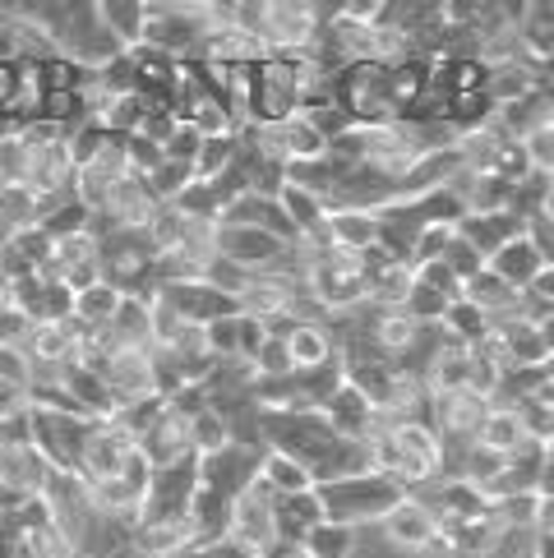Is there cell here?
<instances>
[{
  "label": "cell",
  "mask_w": 554,
  "mask_h": 558,
  "mask_svg": "<svg viewBox=\"0 0 554 558\" xmlns=\"http://www.w3.org/2000/svg\"><path fill=\"white\" fill-rule=\"evenodd\" d=\"M157 301H167L194 328H208V324H217V318H231V314L245 310L241 295L208 282V277H194V282H171V287L157 291Z\"/></svg>",
  "instance_id": "10"
},
{
  "label": "cell",
  "mask_w": 554,
  "mask_h": 558,
  "mask_svg": "<svg viewBox=\"0 0 554 558\" xmlns=\"http://www.w3.org/2000/svg\"><path fill=\"white\" fill-rule=\"evenodd\" d=\"M103 5V24L125 51L144 47V28H148V5L144 0H97Z\"/></svg>",
  "instance_id": "28"
},
{
  "label": "cell",
  "mask_w": 554,
  "mask_h": 558,
  "mask_svg": "<svg viewBox=\"0 0 554 558\" xmlns=\"http://www.w3.org/2000/svg\"><path fill=\"white\" fill-rule=\"evenodd\" d=\"M33 19L51 33L61 56H70L84 70H107L125 47L103 24V5L97 0H79V5H33Z\"/></svg>",
  "instance_id": "2"
},
{
  "label": "cell",
  "mask_w": 554,
  "mask_h": 558,
  "mask_svg": "<svg viewBox=\"0 0 554 558\" xmlns=\"http://www.w3.org/2000/svg\"><path fill=\"white\" fill-rule=\"evenodd\" d=\"M527 554H531V558H554V535L531 531V535H527Z\"/></svg>",
  "instance_id": "47"
},
{
  "label": "cell",
  "mask_w": 554,
  "mask_h": 558,
  "mask_svg": "<svg viewBox=\"0 0 554 558\" xmlns=\"http://www.w3.org/2000/svg\"><path fill=\"white\" fill-rule=\"evenodd\" d=\"M194 494H200V457L176 466H153L148 475V494L144 508H138V522L144 531H176V526H194Z\"/></svg>",
  "instance_id": "6"
},
{
  "label": "cell",
  "mask_w": 554,
  "mask_h": 558,
  "mask_svg": "<svg viewBox=\"0 0 554 558\" xmlns=\"http://www.w3.org/2000/svg\"><path fill=\"white\" fill-rule=\"evenodd\" d=\"M328 231L338 241V250L370 254L380 245V213H328Z\"/></svg>",
  "instance_id": "29"
},
{
  "label": "cell",
  "mask_w": 554,
  "mask_h": 558,
  "mask_svg": "<svg viewBox=\"0 0 554 558\" xmlns=\"http://www.w3.org/2000/svg\"><path fill=\"white\" fill-rule=\"evenodd\" d=\"M333 102H338L356 125H398L402 107L393 93V65H347L342 74H333Z\"/></svg>",
  "instance_id": "5"
},
{
  "label": "cell",
  "mask_w": 554,
  "mask_h": 558,
  "mask_svg": "<svg viewBox=\"0 0 554 558\" xmlns=\"http://www.w3.org/2000/svg\"><path fill=\"white\" fill-rule=\"evenodd\" d=\"M541 498H554V444H545V471H541Z\"/></svg>",
  "instance_id": "49"
},
{
  "label": "cell",
  "mask_w": 554,
  "mask_h": 558,
  "mask_svg": "<svg viewBox=\"0 0 554 558\" xmlns=\"http://www.w3.org/2000/svg\"><path fill=\"white\" fill-rule=\"evenodd\" d=\"M121 305H125L121 287H116V282H93L88 291L74 295V324L84 332H103V328H111V318H116V310H121Z\"/></svg>",
  "instance_id": "26"
},
{
  "label": "cell",
  "mask_w": 554,
  "mask_h": 558,
  "mask_svg": "<svg viewBox=\"0 0 554 558\" xmlns=\"http://www.w3.org/2000/svg\"><path fill=\"white\" fill-rule=\"evenodd\" d=\"M518 558H531V554H527V549H522V554H518Z\"/></svg>",
  "instance_id": "53"
},
{
  "label": "cell",
  "mask_w": 554,
  "mask_h": 558,
  "mask_svg": "<svg viewBox=\"0 0 554 558\" xmlns=\"http://www.w3.org/2000/svg\"><path fill=\"white\" fill-rule=\"evenodd\" d=\"M545 374H550V384H554V355H550V361H545Z\"/></svg>",
  "instance_id": "52"
},
{
  "label": "cell",
  "mask_w": 554,
  "mask_h": 558,
  "mask_svg": "<svg viewBox=\"0 0 554 558\" xmlns=\"http://www.w3.org/2000/svg\"><path fill=\"white\" fill-rule=\"evenodd\" d=\"M282 208H287V217H291V227H296V235H314L324 222H328V204L320 194H310V190H301V185H287L282 194Z\"/></svg>",
  "instance_id": "35"
},
{
  "label": "cell",
  "mask_w": 554,
  "mask_h": 558,
  "mask_svg": "<svg viewBox=\"0 0 554 558\" xmlns=\"http://www.w3.org/2000/svg\"><path fill=\"white\" fill-rule=\"evenodd\" d=\"M264 558H310L305 545H287V541H277L273 549H264Z\"/></svg>",
  "instance_id": "50"
},
{
  "label": "cell",
  "mask_w": 554,
  "mask_h": 558,
  "mask_svg": "<svg viewBox=\"0 0 554 558\" xmlns=\"http://www.w3.org/2000/svg\"><path fill=\"white\" fill-rule=\"evenodd\" d=\"M260 481L277 494V498H291V494H305V489H314V475L296 462V457H287V452H273L268 448V457H264V471H260Z\"/></svg>",
  "instance_id": "32"
},
{
  "label": "cell",
  "mask_w": 554,
  "mask_h": 558,
  "mask_svg": "<svg viewBox=\"0 0 554 558\" xmlns=\"http://www.w3.org/2000/svg\"><path fill=\"white\" fill-rule=\"evenodd\" d=\"M10 301H14V310H24L37 328L74 318V291L65 282H56V277H47V272L10 282Z\"/></svg>",
  "instance_id": "16"
},
{
  "label": "cell",
  "mask_w": 554,
  "mask_h": 558,
  "mask_svg": "<svg viewBox=\"0 0 554 558\" xmlns=\"http://www.w3.org/2000/svg\"><path fill=\"white\" fill-rule=\"evenodd\" d=\"M351 549H356V526H342V522H320L305 541L310 558H351Z\"/></svg>",
  "instance_id": "38"
},
{
  "label": "cell",
  "mask_w": 554,
  "mask_h": 558,
  "mask_svg": "<svg viewBox=\"0 0 554 558\" xmlns=\"http://www.w3.org/2000/svg\"><path fill=\"white\" fill-rule=\"evenodd\" d=\"M522 235L537 245V254L545 258V264H554V208H541L537 217H527Z\"/></svg>",
  "instance_id": "43"
},
{
  "label": "cell",
  "mask_w": 554,
  "mask_h": 558,
  "mask_svg": "<svg viewBox=\"0 0 554 558\" xmlns=\"http://www.w3.org/2000/svg\"><path fill=\"white\" fill-rule=\"evenodd\" d=\"M47 208H51V198H43L28 185H0V222H5V231L43 227Z\"/></svg>",
  "instance_id": "27"
},
{
  "label": "cell",
  "mask_w": 554,
  "mask_h": 558,
  "mask_svg": "<svg viewBox=\"0 0 554 558\" xmlns=\"http://www.w3.org/2000/svg\"><path fill=\"white\" fill-rule=\"evenodd\" d=\"M527 438H531V434H527V425H522L518 411H513V407H494V411L485 415L477 444L490 448V452H499V457H508V452H518Z\"/></svg>",
  "instance_id": "30"
},
{
  "label": "cell",
  "mask_w": 554,
  "mask_h": 558,
  "mask_svg": "<svg viewBox=\"0 0 554 558\" xmlns=\"http://www.w3.org/2000/svg\"><path fill=\"white\" fill-rule=\"evenodd\" d=\"M51 235L43 227H28V231H10L5 241H0V277L5 282H19V277H37L47 272L51 264Z\"/></svg>",
  "instance_id": "20"
},
{
  "label": "cell",
  "mask_w": 554,
  "mask_h": 558,
  "mask_svg": "<svg viewBox=\"0 0 554 558\" xmlns=\"http://www.w3.org/2000/svg\"><path fill=\"white\" fill-rule=\"evenodd\" d=\"M47 277L65 282L74 295L88 291L93 282H103V241H97V231L65 235V241H56V245H51Z\"/></svg>",
  "instance_id": "15"
},
{
  "label": "cell",
  "mask_w": 554,
  "mask_h": 558,
  "mask_svg": "<svg viewBox=\"0 0 554 558\" xmlns=\"http://www.w3.org/2000/svg\"><path fill=\"white\" fill-rule=\"evenodd\" d=\"M411 498H421V504L434 512L439 531L444 526H458V522H477V517H490L485 489H477L471 481H458V475H439V481L411 489Z\"/></svg>",
  "instance_id": "12"
},
{
  "label": "cell",
  "mask_w": 554,
  "mask_h": 558,
  "mask_svg": "<svg viewBox=\"0 0 554 558\" xmlns=\"http://www.w3.org/2000/svg\"><path fill=\"white\" fill-rule=\"evenodd\" d=\"M97 227V213L84 204L79 194H65V198H56V204L47 208L43 217V231L51 235V241H65V235H84Z\"/></svg>",
  "instance_id": "31"
},
{
  "label": "cell",
  "mask_w": 554,
  "mask_h": 558,
  "mask_svg": "<svg viewBox=\"0 0 554 558\" xmlns=\"http://www.w3.org/2000/svg\"><path fill=\"white\" fill-rule=\"evenodd\" d=\"M541 471H545V444H541V438H527L518 452L504 457V471L490 481L485 498H490V504H499V498L541 494Z\"/></svg>",
  "instance_id": "18"
},
{
  "label": "cell",
  "mask_w": 554,
  "mask_h": 558,
  "mask_svg": "<svg viewBox=\"0 0 554 558\" xmlns=\"http://www.w3.org/2000/svg\"><path fill=\"white\" fill-rule=\"evenodd\" d=\"M324 421L338 429L342 438H356V444H370V438L380 434V411H374V402L356 384H342L338 392L328 397Z\"/></svg>",
  "instance_id": "19"
},
{
  "label": "cell",
  "mask_w": 554,
  "mask_h": 558,
  "mask_svg": "<svg viewBox=\"0 0 554 558\" xmlns=\"http://www.w3.org/2000/svg\"><path fill=\"white\" fill-rule=\"evenodd\" d=\"M444 332L453 337V342H462V347H481L485 337H490V318L462 295V301H453V305H448V314H444Z\"/></svg>",
  "instance_id": "36"
},
{
  "label": "cell",
  "mask_w": 554,
  "mask_h": 558,
  "mask_svg": "<svg viewBox=\"0 0 554 558\" xmlns=\"http://www.w3.org/2000/svg\"><path fill=\"white\" fill-rule=\"evenodd\" d=\"M444 264H448L453 272H458L462 282H471V277H477V272L485 268V258H481L477 250H471V245L462 241V235H453V241H448V250H444Z\"/></svg>",
  "instance_id": "44"
},
{
  "label": "cell",
  "mask_w": 554,
  "mask_h": 558,
  "mask_svg": "<svg viewBox=\"0 0 554 558\" xmlns=\"http://www.w3.org/2000/svg\"><path fill=\"white\" fill-rule=\"evenodd\" d=\"M190 425H194V452L200 457H208V452H217V448H227V444H236L231 438V425H227V415L222 411H213V407H200L190 415Z\"/></svg>",
  "instance_id": "39"
},
{
  "label": "cell",
  "mask_w": 554,
  "mask_h": 558,
  "mask_svg": "<svg viewBox=\"0 0 554 558\" xmlns=\"http://www.w3.org/2000/svg\"><path fill=\"white\" fill-rule=\"evenodd\" d=\"M84 365L103 374V384L111 388L121 411L148 402V397H162L157 392V374H153V351H111V355H97V361H84Z\"/></svg>",
  "instance_id": "9"
},
{
  "label": "cell",
  "mask_w": 554,
  "mask_h": 558,
  "mask_svg": "<svg viewBox=\"0 0 554 558\" xmlns=\"http://www.w3.org/2000/svg\"><path fill=\"white\" fill-rule=\"evenodd\" d=\"M458 235L490 264V258L499 254L508 241H518L522 235V217H513L508 208H499V213H467V222L458 227Z\"/></svg>",
  "instance_id": "23"
},
{
  "label": "cell",
  "mask_w": 554,
  "mask_h": 558,
  "mask_svg": "<svg viewBox=\"0 0 554 558\" xmlns=\"http://www.w3.org/2000/svg\"><path fill=\"white\" fill-rule=\"evenodd\" d=\"M537 332H541L545 355H554V305H545V310L537 314Z\"/></svg>",
  "instance_id": "46"
},
{
  "label": "cell",
  "mask_w": 554,
  "mask_h": 558,
  "mask_svg": "<svg viewBox=\"0 0 554 558\" xmlns=\"http://www.w3.org/2000/svg\"><path fill=\"white\" fill-rule=\"evenodd\" d=\"M231 535L260 549V558H264V549L277 545V494L264 481L250 485L241 498H236V526H231Z\"/></svg>",
  "instance_id": "17"
},
{
  "label": "cell",
  "mask_w": 554,
  "mask_h": 558,
  "mask_svg": "<svg viewBox=\"0 0 554 558\" xmlns=\"http://www.w3.org/2000/svg\"><path fill=\"white\" fill-rule=\"evenodd\" d=\"M320 37V5L305 0H264V47L268 51H305Z\"/></svg>",
  "instance_id": "14"
},
{
  "label": "cell",
  "mask_w": 554,
  "mask_h": 558,
  "mask_svg": "<svg viewBox=\"0 0 554 558\" xmlns=\"http://www.w3.org/2000/svg\"><path fill=\"white\" fill-rule=\"evenodd\" d=\"M222 222L268 231V235H277V241H287V245L301 241V235H296V227H291V217H287V208H282V198H268V194H241V198H236V204L222 213Z\"/></svg>",
  "instance_id": "21"
},
{
  "label": "cell",
  "mask_w": 554,
  "mask_h": 558,
  "mask_svg": "<svg viewBox=\"0 0 554 558\" xmlns=\"http://www.w3.org/2000/svg\"><path fill=\"white\" fill-rule=\"evenodd\" d=\"M167 162H181V167H200V153H204V134L194 125H176V134L167 138Z\"/></svg>",
  "instance_id": "41"
},
{
  "label": "cell",
  "mask_w": 554,
  "mask_h": 558,
  "mask_svg": "<svg viewBox=\"0 0 554 558\" xmlns=\"http://www.w3.org/2000/svg\"><path fill=\"white\" fill-rule=\"evenodd\" d=\"M522 148H527V157H531V167L554 181V121H545L541 130H531V134L522 138Z\"/></svg>",
  "instance_id": "42"
},
{
  "label": "cell",
  "mask_w": 554,
  "mask_h": 558,
  "mask_svg": "<svg viewBox=\"0 0 554 558\" xmlns=\"http://www.w3.org/2000/svg\"><path fill=\"white\" fill-rule=\"evenodd\" d=\"M287 241H277V235L268 231H254V227H231L222 222L217 227V258L231 268H241V272H268L277 268L287 258Z\"/></svg>",
  "instance_id": "13"
},
{
  "label": "cell",
  "mask_w": 554,
  "mask_h": 558,
  "mask_svg": "<svg viewBox=\"0 0 554 558\" xmlns=\"http://www.w3.org/2000/svg\"><path fill=\"white\" fill-rule=\"evenodd\" d=\"M33 411V392L19 384H0V421H19Z\"/></svg>",
  "instance_id": "45"
},
{
  "label": "cell",
  "mask_w": 554,
  "mask_h": 558,
  "mask_svg": "<svg viewBox=\"0 0 554 558\" xmlns=\"http://www.w3.org/2000/svg\"><path fill=\"white\" fill-rule=\"evenodd\" d=\"M494 277H504L508 287H518V291H531L541 282V272H545V258L537 254V245L527 241V235H518V241H508L499 254L485 264Z\"/></svg>",
  "instance_id": "25"
},
{
  "label": "cell",
  "mask_w": 554,
  "mask_h": 558,
  "mask_svg": "<svg viewBox=\"0 0 554 558\" xmlns=\"http://www.w3.org/2000/svg\"><path fill=\"white\" fill-rule=\"evenodd\" d=\"M407 485H398L393 475L384 471H356V475H342L333 485H320V498H324V517L328 522H342V526H365V522H384V517L407 504Z\"/></svg>",
  "instance_id": "4"
},
{
  "label": "cell",
  "mask_w": 554,
  "mask_h": 558,
  "mask_svg": "<svg viewBox=\"0 0 554 558\" xmlns=\"http://www.w3.org/2000/svg\"><path fill=\"white\" fill-rule=\"evenodd\" d=\"M328 522L324 517V498L320 489H305V494H291V498H277V541L287 545H305L310 531Z\"/></svg>",
  "instance_id": "24"
},
{
  "label": "cell",
  "mask_w": 554,
  "mask_h": 558,
  "mask_svg": "<svg viewBox=\"0 0 554 558\" xmlns=\"http://www.w3.org/2000/svg\"><path fill=\"white\" fill-rule=\"evenodd\" d=\"M264 457H268V448H260V444H227V448L200 457V489L222 494L236 504L250 485H260Z\"/></svg>",
  "instance_id": "8"
},
{
  "label": "cell",
  "mask_w": 554,
  "mask_h": 558,
  "mask_svg": "<svg viewBox=\"0 0 554 558\" xmlns=\"http://www.w3.org/2000/svg\"><path fill=\"white\" fill-rule=\"evenodd\" d=\"M448 305H453L448 295H444V291H434V287H425V282H411L407 301H402V310L416 318V324H444Z\"/></svg>",
  "instance_id": "40"
},
{
  "label": "cell",
  "mask_w": 554,
  "mask_h": 558,
  "mask_svg": "<svg viewBox=\"0 0 554 558\" xmlns=\"http://www.w3.org/2000/svg\"><path fill=\"white\" fill-rule=\"evenodd\" d=\"M236 153H241V134H213V138H204V153H200V167H194V175H200V181H217V175H227L236 167Z\"/></svg>",
  "instance_id": "37"
},
{
  "label": "cell",
  "mask_w": 554,
  "mask_h": 558,
  "mask_svg": "<svg viewBox=\"0 0 554 558\" xmlns=\"http://www.w3.org/2000/svg\"><path fill=\"white\" fill-rule=\"evenodd\" d=\"M277 138H282L287 167L291 162H314V157H328V138L314 130L305 116H296V121H287V125H277Z\"/></svg>",
  "instance_id": "34"
},
{
  "label": "cell",
  "mask_w": 554,
  "mask_h": 558,
  "mask_svg": "<svg viewBox=\"0 0 554 558\" xmlns=\"http://www.w3.org/2000/svg\"><path fill=\"white\" fill-rule=\"evenodd\" d=\"M384 535H388V545L393 549H407V554H421L434 535H439V522H434V512L421 504V498H411L407 494V504H398L388 517H384Z\"/></svg>",
  "instance_id": "22"
},
{
  "label": "cell",
  "mask_w": 554,
  "mask_h": 558,
  "mask_svg": "<svg viewBox=\"0 0 554 558\" xmlns=\"http://www.w3.org/2000/svg\"><path fill=\"white\" fill-rule=\"evenodd\" d=\"M531 295L537 301H545V305H554V264H545V272H541V282L531 287Z\"/></svg>",
  "instance_id": "48"
},
{
  "label": "cell",
  "mask_w": 554,
  "mask_h": 558,
  "mask_svg": "<svg viewBox=\"0 0 554 558\" xmlns=\"http://www.w3.org/2000/svg\"><path fill=\"white\" fill-rule=\"evenodd\" d=\"M370 457H374V471L393 475L407 489H421L444 475V444L430 429V421H402L380 429L370 438Z\"/></svg>",
  "instance_id": "3"
},
{
  "label": "cell",
  "mask_w": 554,
  "mask_h": 558,
  "mask_svg": "<svg viewBox=\"0 0 554 558\" xmlns=\"http://www.w3.org/2000/svg\"><path fill=\"white\" fill-rule=\"evenodd\" d=\"M28 425H33V444L37 452L51 462V471H74L84 462V448L93 438V415H74V411H56V407H33L28 411Z\"/></svg>",
  "instance_id": "7"
},
{
  "label": "cell",
  "mask_w": 554,
  "mask_h": 558,
  "mask_svg": "<svg viewBox=\"0 0 554 558\" xmlns=\"http://www.w3.org/2000/svg\"><path fill=\"white\" fill-rule=\"evenodd\" d=\"M537 531L554 535V498H541V512H537Z\"/></svg>",
  "instance_id": "51"
},
{
  "label": "cell",
  "mask_w": 554,
  "mask_h": 558,
  "mask_svg": "<svg viewBox=\"0 0 554 558\" xmlns=\"http://www.w3.org/2000/svg\"><path fill=\"white\" fill-rule=\"evenodd\" d=\"M287 347H291V361L296 369H314V365H328L333 355H338V347H333V337L324 324H301L291 337H287Z\"/></svg>",
  "instance_id": "33"
},
{
  "label": "cell",
  "mask_w": 554,
  "mask_h": 558,
  "mask_svg": "<svg viewBox=\"0 0 554 558\" xmlns=\"http://www.w3.org/2000/svg\"><path fill=\"white\" fill-rule=\"evenodd\" d=\"M134 457H138V444L121 421H97L88 448H84V462H79V475L88 481V489H103L107 481H116V475L134 462Z\"/></svg>",
  "instance_id": "11"
},
{
  "label": "cell",
  "mask_w": 554,
  "mask_h": 558,
  "mask_svg": "<svg viewBox=\"0 0 554 558\" xmlns=\"http://www.w3.org/2000/svg\"><path fill=\"white\" fill-rule=\"evenodd\" d=\"M264 448L296 457L314 475V489L374 466L370 444L342 438L324 421V411H264Z\"/></svg>",
  "instance_id": "1"
}]
</instances>
